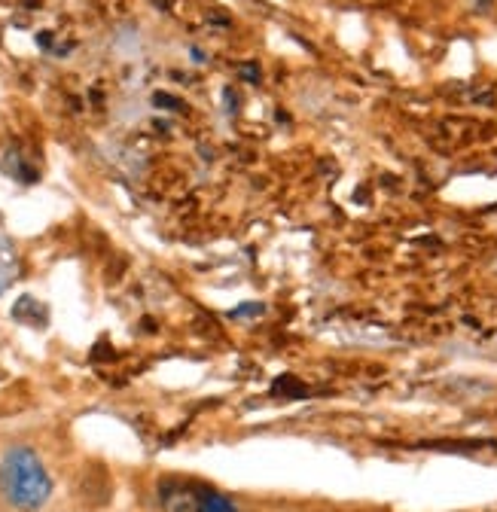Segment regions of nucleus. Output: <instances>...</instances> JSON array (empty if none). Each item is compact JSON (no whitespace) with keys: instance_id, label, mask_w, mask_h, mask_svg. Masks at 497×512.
<instances>
[{"instance_id":"1","label":"nucleus","mask_w":497,"mask_h":512,"mask_svg":"<svg viewBox=\"0 0 497 512\" xmlns=\"http://www.w3.org/2000/svg\"><path fill=\"white\" fill-rule=\"evenodd\" d=\"M0 494L13 509L37 512L52 494V479L34 448H10L0 461Z\"/></svg>"},{"instance_id":"2","label":"nucleus","mask_w":497,"mask_h":512,"mask_svg":"<svg viewBox=\"0 0 497 512\" xmlns=\"http://www.w3.org/2000/svg\"><path fill=\"white\" fill-rule=\"evenodd\" d=\"M196 512H238V506H235L229 497L217 494V491H205V494L196 500Z\"/></svg>"},{"instance_id":"3","label":"nucleus","mask_w":497,"mask_h":512,"mask_svg":"<svg viewBox=\"0 0 497 512\" xmlns=\"http://www.w3.org/2000/svg\"><path fill=\"white\" fill-rule=\"evenodd\" d=\"M473 4H476V7H479V10H485V7H488V4H491V0H473Z\"/></svg>"}]
</instances>
